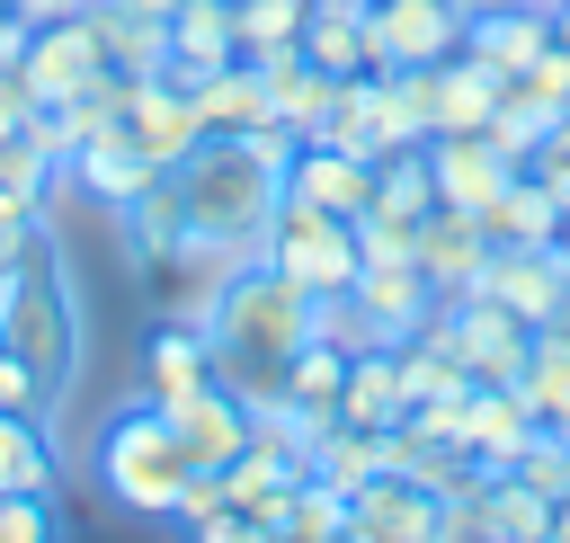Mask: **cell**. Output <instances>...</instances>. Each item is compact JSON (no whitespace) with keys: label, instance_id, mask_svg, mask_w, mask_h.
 I'll return each mask as SVG.
<instances>
[{"label":"cell","instance_id":"obj_1","mask_svg":"<svg viewBox=\"0 0 570 543\" xmlns=\"http://www.w3.org/2000/svg\"><path fill=\"white\" fill-rule=\"evenodd\" d=\"M285 160H294V134L285 125H258V134H205L169 178H178V205H187V240L223 249V258H249L267 240V214L285 196Z\"/></svg>","mask_w":570,"mask_h":543},{"label":"cell","instance_id":"obj_2","mask_svg":"<svg viewBox=\"0 0 570 543\" xmlns=\"http://www.w3.org/2000/svg\"><path fill=\"white\" fill-rule=\"evenodd\" d=\"M187 320H205L214 374H223L232 392H285V356L312 338V294L249 249V258H232V267L214 276V294H205Z\"/></svg>","mask_w":570,"mask_h":543},{"label":"cell","instance_id":"obj_3","mask_svg":"<svg viewBox=\"0 0 570 543\" xmlns=\"http://www.w3.org/2000/svg\"><path fill=\"white\" fill-rule=\"evenodd\" d=\"M187 445H178V427H169V409L142 392V401H116L107 418H98V436H89V481L125 507V516H151V525H169V507H178V490H187Z\"/></svg>","mask_w":570,"mask_h":543},{"label":"cell","instance_id":"obj_4","mask_svg":"<svg viewBox=\"0 0 570 543\" xmlns=\"http://www.w3.org/2000/svg\"><path fill=\"white\" fill-rule=\"evenodd\" d=\"M0 347H18L53 392L80 374V303H71V276H62L53 240H36L27 267L9 276V294H0Z\"/></svg>","mask_w":570,"mask_h":543},{"label":"cell","instance_id":"obj_5","mask_svg":"<svg viewBox=\"0 0 570 543\" xmlns=\"http://www.w3.org/2000/svg\"><path fill=\"white\" fill-rule=\"evenodd\" d=\"M258 258L285 267L312 303H321V294H347V285H356V223H347V214H321V205H303V196H276Z\"/></svg>","mask_w":570,"mask_h":543},{"label":"cell","instance_id":"obj_6","mask_svg":"<svg viewBox=\"0 0 570 543\" xmlns=\"http://www.w3.org/2000/svg\"><path fill=\"white\" fill-rule=\"evenodd\" d=\"M312 142H338V151H356V160H383V151L428 142V134H419V116L401 107V80H392V71H347L338 98H330V125H321Z\"/></svg>","mask_w":570,"mask_h":543},{"label":"cell","instance_id":"obj_7","mask_svg":"<svg viewBox=\"0 0 570 543\" xmlns=\"http://www.w3.org/2000/svg\"><path fill=\"white\" fill-rule=\"evenodd\" d=\"M472 294H490L499 312H517L525 329H543L561 312V294H570V249L561 240H490V267H481Z\"/></svg>","mask_w":570,"mask_h":543},{"label":"cell","instance_id":"obj_8","mask_svg":"<svg viewBox=\"0 0 570 543\" xmlns=\"http://www.w3.org/2000/svg\"><path fill=\"white\" fill-rule=\"evenodd\" d=\"M18 71H27L36 107H71L80 89H98V80H107V45H98V18H89V9H71V18L36 27V36H27V53H18Z\"/></svg>","mask_w":570,"mask_h":543},{"label":"cell","instance_id":"obj_9","mask_svg":"<svg viewBox=\"0 0 570 543\" xmlns=\"http://www.w3.org/2000/svg\"><path fill=\"white\" fill-rule=\"evenodd\" d=\"M365 36H374V71H419L463 53V9L454 0H365Z\"/></svg>","mask_w":570,"mask_h":543},{"label":"cell","instance_id":"obj_10","mask_svg":"<svg viewBox=\"0 0 570 543\" xmlns=\"http://www.w3.org/2000/svg\"><path fill=\"white\" fill-rule=\"evenodd\" d=\"M428 178H436V205L481 223L499 205V187L517 178V160L490 142V125H472V134H428Z\"/></svg>","mask_w":570,"mask_h":543},{"label":"cell","instance_id":"obj_11","mask_svg":"<svg viewBox=\"0 0 570 543\" xmlns=\"http://www.w3.org/2000/svg\"><path fill=\"white\" fill-rule=\"evenodd\" d=\"M134 142H142V160L151 169H178L196 142H205V116H196V98L169 80V71H151V80H125V116H116Z\"/></svg>","mask_w":570,"mask_h":543},{"label":"cell","instance_id":"obj_12","mask_svg":"<svg viewBox=\"0 0 570 543\" xmlns=\"http://www.w3.org/2000/svg\"><path fill=\"white\" fill-rule=\"evenodd\" d=\"M160 409H169V427H178V445H187L196 472H223L249 445V392H232L223 374L196 383V392H178V401H160Z\"/></svg>","mask_w":570,"mask_h":543},{"label":"cell","instance_id":"obj_13","mask_svg":"<svg viewBox=\"0 0 570 543\" xmlns=\"http://www.w3.org/2000/svg\"><path fill=\"white\" fill-rule=\"evenodd\" d=\"M454 356H463L472 383H517L525 356H534V329H525L517 312H499L490 294H463V303H454Z\"/></svg>","mask_w":570,"mask_h":543},{"label":"cell","instance_id":"obj_14","mask_svg":"<svg viewBox=\"0 0 570 543\" xmlns=\"http://www.w3.org/2000/svg\"><path fill=\"white\" fill-rule=\"evenodd\" d=\"M419 276L436 285V303H463L472 285H481V267H490V223H472V214H454V205H436L428 223H419Z\"/></svg>","mask_w":570,"mask_h":543},{"label":"cell","instance_id":"obj_15","mask_svg":"<svg viewBox=\"0 0 570 543\" xmlns=\"http://www.w3.org/2000/svg\"><path fill=\"white\" fill-rule=\"evenodd\" d=\"M454 436H463L490 472H508V463L543 436V418H534V401H525L517 383H472V392H463V427H454Z\"/></svg>","mask_w":570,"mask_h":543},{"label":"cell","instance_id":"obj_16","mask_svg":"<svg viewBox=\"0 0 570 543\" xmlns=\"http://www.w3.org/2000/svg\"><path fill=\"white\" fill-rule=\"evenodd\" d=\"M187 98H196L205 134H258V125H276V89H267V71H258L249 53H232V62L196 71V80H187Z\"/></svg>","mask_w":570,"mask_h":543},{"label":"cell","instance_id":"obj_17","mask_svg":"<svg viewBox=\"0 0 570 543\" xmlns=\"http://www.w3.org/2000/svg\"><path fill=\"white\" fill-rule=\"evenodd\" d=\"M285 196H303V205L356 223V214L374 205V160H356V151H338V142H294V160H285Z\"/></svg>","mask_w":570,"mask_h":543},{"label":"cell","instance_id":"obj_18","mask_svg":"<svg viewBox=\"0 0 570 543\" xmlns=\"http://www.w3.org/2000/svg\"><path fill=\"white\" fill-rule=\"evenodd\" d=\"M116 240H125V258L134 267H178V249H187V205H178V178L160 169L134 205H116Z\"/></svg>","mask_w":570,"mask_h":543},{"label":"cell","instance_id":"obj_19","mask_svg":"<svg viewBox=\"0 0 570 543\" xmlns=\"http://www.w3.org/2000/svg\"><path fill=\"white\" fill-rule=\"evenodd\" d=\"M347 294L365 303V320H374V329H383L392 347H401V338H410V329H419V320L436 312V285L419 276V258H365Z\"/></svg>","mask_w":570,"mask_h":543},{"label":"cell","instance_id":"obj_20","mask_svg":"<svg viewBox=\"0 0 570 543\" xmlns=\"http://www.w3.org/2000/svg\"><path fill=\"white\" fill-rule=\"evenodd\" d=\"M151 178H160V169L142 160V142H134L125 125H107V134H89V142L71 151V187H80L89 205H107V214H116V205H134Z\"/></svg>","mask_w":570,"mask_h":543},{"label":"cell","instance_id":"obj_21","mask_svg":"<svg viewBox=\"0 0 570 543\" xmlns=\"http://www.w3.org/2000/svg\"><path fill=\"white\" fill-rule=\"evenodd\" d=\"M436 516H445V498L419 490L410 472H374V481L356 490V525H365L374 543H436Z\"/></svg>","mask_w":570,"mask_h":543},{"label":"cell","instance_id":"obj_22","mask_svg":"<svg viewBox=\"0 0 570 543\" xmlns=\"http://www.w3.org/2000/svg\"><path fill=\"white\" fill-rule=\"evenodd\" d=\"M552 45V9L543 0H525V9H481V18H463V53L472 62H490L499 80H517L534 53Z\"/></svg>","mask_w":570,"mask_h":543},{"label":"cell","instance_id":"obj_23","mask_svg":"<svg viewBox=\"0 0 570 543\" xmlns=\"http://www.w3.org/2000/svg\"><path fill=\"white\" fill-rule=\"evenodd\" d=\"M196 383H214V338H205V320L169 312V320L151 329V347H142V392H151V401H178V392H196Z\"/></svg>","mask_w":570,"mask_h":543},{"label":"cell","instance_id":"obj_24","mask_svg":"<svg viewBox=\"0 0 570 543\" xmlns=\"http://www.w3.org/2000/svg\"><path fill=\"white\" fill-rule=\"evenodd\" d=\"M401 418H410V401H401V356H392V347H365V356H347L338 427H365V436H383V427H401Z\"/></svg>","mask_w":570,"mask_h":543},{"label":"cell","instance_id":"obj_25","mask_svg":"<svg viewBox=\"0 0 570 543\" xmlns=\"http://www.w3.org/2000/svg\"><path fill=\"white\" fill-rule=\"evenodd\" d=\"M303 62H321L330 80H347V71H374L365 0H312V9H303Z\"/></svg>","mask_w":570,"mask_h":543},{"label":"cell","instance_id":"obj_26","mask_svg":"<svg viewBox=\"0 0 570 543\" xmlns=\"http://www.w3.org/2000/svg\"><path fill=\"white\" fill-rule=\"evenodd\" d=\"M240 53V36H232V0H178L169 9V80L187 89L196 71H214V62H232Z\"/></svg>","mask_w":570,"mask_h":543},{"label":"cell","instance_id":"obj_27","mask_svg":"<svg viewBox=\"0 0 570 543\" xmlns=\"http://www.w3.org/2000/svg\"><path fill=\"white\" fill-rule=\"evenodd\" d=\"M258 71H267V89H276V125H285L294 142H312V134L330 125V98H338V80H330L321 62H303V53H294V62H258Z\"/></svg>","mask_w":570,"mask_h":543},{"label":"cell","instance_id":"obj_28","mask_svg":"<svg viewBox=\"0 0 570 543\" xmlns=\"http://www.w3.org/2000/svg\"><path fill=\"white\" fill-rule=\"evenodd\" d=\"M481 223H490V240H561V196H552L534 169H517Z\"/></svg>","mask_w":570,"mask_h":543},{"label":"cell","instance_id":"obj_29","mask_svg":"<svg viewBox=\"0 0 570 543\" xmlns=\"http://www.w3.org/2000/svg\"><path fill=\"white\" fill-rule=\"evenodd\" d=\"M338 392H347V347L303 338V347L285 356V401H294L303 418H338Z\"/></svg>","mask_w":570,"mask_h":543},{"label":"cell","instance_id":"obj_30","mask_svg":"<svg viewBox=\"0 0 570 543\" xmlns=\"http://www.w3.org/2000/svg\"><path fill=\"white\" fill-rule=\"evenodd\" d=\"M53 481H62V463H53L45 418L0 409V490H45V498H53Z\"/></svg>","mask_w":570,"mask_h":543},{"label":"cell","instance_id":"obj_31","mask_svg":"<svg viewBox=\"0 0 570 543\" xmlns=\"http://www.w3.org/2000/svg\"><path fill=\"white\" fill-rule=\"evenodd\" d=\"M89 18H98V45H107V71H125V80L169 71V27H151V18H116V9H98V0H89Z\"/></svg>","mask_w":570,"mask_h":543},{"label":"cell","instance_id":"obj_32","mask_svg":"<svg viewBox=\"0 0 570 543\" xmlns=\"http://www.w3.org/2000/svg\"><path fill=\"white\" fill-rule=\"evenodd\" d=\"M490 534L499 543H552V498L525 490L517 472H490Z\"/></svg>","mask_w":570,"mask_h":543},{"label":"cell","instance_id":"obj_33","mask_svg":"<svg viewBox=\"0 0 570 543\" xmlns=\"http://www.w3.org/2000/svg\"><path fill=\"white\" fill-rule=\"evenodd\" d=\"M347 516H356V507H347L330 481H312V472H303V490H294V498H285V516H276V543H330V534H347Z\"/></svg>","mask_w":570,"mask_h":543},{"label":"cell","instance_id":"obj_34","mask_svg":"<svg viewBox=\"0 0 570 543\" xmlns=\"http://www.w3.org/2000/svg\"><path fill=\"white\" fill-rule=\"evenodd\" d=\"M392 356H401V401H410V409H419V401H463V392H472V374H463L454 356L419 347V338H401Z\"/></svg>","mask_w":570,"mask_h":543},{"label":"cell","instance_id":"obj_35","mask_svg":"<svg viewBox=\"0 0 570 543\" xmlns=\"http://www.w3.org/2000/svg\"><path fill=\"white\" fill-rule=\"evenodd\" d=\"M517 392L534 401V418L552 427L561 409H570V347L552 338V329H534V356H525V374H517Z\"/></svg>","mask_w":570,"mask_h":543},{"label":"cell","instance_id":"obj_36","mask_svg":"<svg viewBox=\"0 0 570 543\" xmlns=\"http://www.w3.org/2000/svg\"><path fill=\"white\" fill-rule=\"evenodd\" d=\"M508 89H517V98H534L543 116H570V45L552 36V45H543V53H534V62H525Z\"/></svg>","mask_w":570,"mask_h":543},{"label":"cell","instance_id":"obj_37","mask_svg":"<svg viewBox=\"0 0 570 543\" xmlns=\"http://www.w3.org/2000/svg\"><path fill=\"white\" fill-rule=\"evenodd\" d=\"M508 472H517V481H525V490H543V498H552V507H561V498H570V445H561V436H552V427H543V436H534V445H525V454H517V463H508Z\"/></svg>","mask_w":570,"mask_h":543},{"label":"cell","instance_id":"obj_38","mask_svg":"<svg viewBox=\"0 0 570 543\" xmlns=\"http://www.w3.org/2000/svg\"><path fill=\"white\" fill-rule=\"evenodd\" d=\"M0 543H62L45 490H0Z\"/></svg>","mask_w":570,"mask_h":543},{"label":"cell","instance_id":"obj_39","mask_svg":"<svg viewBox=\"0 0 570 543\" xmlns=\"http://www.w3.org/2000/svg\"><path fill=\"white\" fill-rule=\"evenodd\" d=\"M53 401H62V392H53V383H45V374H36L18 347H0V409H27V418H45Z\"/></svg>","mask_w":570,"mask_h":543},{"label":"cell","instance_id":"obj_40","mask_svg":"<svg viewBox=\"0 0 570 543\" xmlns=\"http://www.w3.org/2000/svg\"><path fill=\"white\" fill-rule=\"evenodd\" d=\"M525 169H534V178L561 196V214H570V116H552V125H543V142L525 151Z\"/></svg>","mask_w":570,"mask_h":543},{"label":"cell","instance_id":"obj_41","mask_svg":"<svg viewBox=\"0 0 570 543\" xmlns=\"http://www.w3.org/2000/svg\"><path fill=\"white\" fill-rule=\"evenodd\" d=\"M232 498H223V472H187V490H178V507H169V525L187 534V525H205V516H223Z\"/></svg>","mask_w":570,"mask_h":543},{"label":"cell","instance_id":"obj_42","mask_svg":"<svg viewBox=\"0 0 570 543\" xmlns=\"http://www.w3.org/2000/svg\"><path fill=\"white\" fill-rule=\"evenodd\" d=\"M178 543H276L258 516H240V507H223V516H205V525H187Z\"/></svg>","mask_w":570,"mask_h":543},{"label":"cell","instance_id":"obj_43","mask_svg":"<svg viewBox=\"0 0 570 543\" xmlns=\"http://www.w3.org/2000/svg\"><path fill=\"white\" fill-rule=\"evenodd\" d=\"M36 116H45V107H36V89H27V71L9 62V71H0V134H18V125H36Z\"/></svg>","mask_w":570,"mask_h":543},{"label":"cell","instance_id":"obj_44","mask_svg":"<svg viewBox=\"0 0 570 543\" xmlns=\"http://www.w3.org/2000/svg\"><path fill=\"white\" fill-rule=\"evenodd\" d=\"M27 36H36V27H27V18H18V9H9V0H0V71H9V62H18V53H27Z\"/></svg>","mask_w":570,"mask_h":543},{"label":"cell","instance_id":"obj_45","mask_svg":"<svg viewBox=\"0 0 570 543\" xmlns=\"http://www.w3.org/2000/svg\"><path fill=\"white\" fill-rule=\"evenodd\" d=\"M27 27H53V18H71V9H89V0H9Z\"/></svg>","mask_w":570,"mask_h":543},{"label":"cell","instance_id":"obj_46","mask_svg":"<svg viewBox=\"0 0 570 543\" xmlns=\"http://www.w3.org/2000/svg\"><path fill=\"white\" fill-rule=\"evenodd\" d=\"M98 9H116V18H151V27H169V9H178V0H98Z\"/></svg>","mask_w":570,"mask_h":543},{"label":"cell","instance_id":"obj_47","mask_svg":"<svg viewBox=\"0 0 570 543\" xmlns=\"http://www.w3.org/2000/svg\"><path fill=\"white\" fill-rule=\"evenodd\" d=\"M463 18H481V9H525V0H454Z\"/></svg>","mask_w":570,"mask_h":543},{"label":"cell","instance_id":"obj_48","mask_svg":"<svg viewBox=\"0 0 570 543\" xmlns=\"http://www.w3.org/2000/svg\"><path fill=\"white\" fill-rule=\"evenodd\" d=\"M543 329H552V338H561V347H570V294H561V312H552V320H543Z\"/></svg>","mask_w":570,"mask_h":543},{"label":"cell","instance_id":"obj_49","mask_svg":"<svg viewBox=\"0 0 570 543\" xmlns=\"http://www.w3.org/2000/svg\"><path fill=\"white\" fill-rule=\"evenodd\" d=\"M543 9H552V36L570 45V0H543Z\"/></svg>","mask_w":570,"mask_h":543},{"label":"cell","instance_id":"obj_50","mask_svg":"<svg viewBox=\"0 0 570 543\" xmlns=\"http://www.w3.org/2000/svg\"><path fill=\"white\" fill-rule=\"evenodd\" d=\"M330 543H374V534H365V525H356V516H347V534H330Z\"/></svg>","mask_w":570,"mask_h":543},{"label":"cell","instance_id":"obj_51","mask_svg":"<svg viewBox=\"0 0 570 543\" xmlns=\"http://www.w3.org/2000/svg\"><path fill=\"white\" fill-rule=\"evenodd\" d=\"M552 436H561V445H570V409H561V418H552Z\"/></svg>","mask_w":570,"mask_h":543},{"label":"cell","instance_id":"obj_52","mask_svg":"<svg viewBox=\"0 0 570 543\" xmlns=\"http://www.w3.org/2000/svg\"><path fill=\"white\" fill-rule=\"evenodd\" d=\"M561 249H570V214H561Z\"/></svg>","mask_w":570,"mask_h":543}]
</instances>
